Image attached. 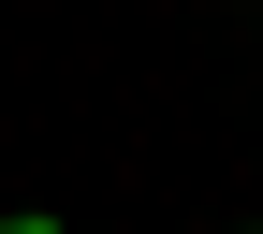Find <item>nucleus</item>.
Wrapping results in <instances>:
<instances>
[{"mask_svg": "<svg viewBox=\"0 0 263 234\" xmlns=\"http://www.w3.org/2000/svg\"><path fill=\"white\" fill-rule=\"evenodd\" d=\"M0 234H59V220H0Z\"/></svg>", "mask_w": 263, "mask_h": 234, "instance_id": "f257e3e1", "label": "nucleus"}]
</instances>
